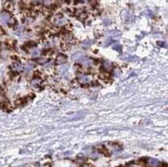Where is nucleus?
Here are the masks:
<instances>
[{
    "mask_svg": "<svg viewBox=\"0 0 168 167\" xmlns=\"http://www.w3.org/2000/svg\"><path fill=\"white\" fill-rule=\"evenodd\" d=\"M0 20L4 24H9V25L15 22L14 19H13L11 18L10 14H8V12H3L1 14H0Z\"/></svg>",
    "mask_w": 168,
    "mask_h": 167,
    "instance_id": "nucleus-1",
    "label": "nucleus"
},
{
    "mask_svg": "<svg viewBox=\"0 0 168 167\" xmlns=\"http://www.w3.org/2000/svg\"><path fill=\"white\" fill-rule=\"evenodd\" d=\"M78 81L82 84H87L92 81V77L90 76H87V75H81L78 76Z\"/></svg>",
    "mask_w": 168,
    "mask_h": 167,
    "instance_id": "nucleus-2",
    "label": "nucleus"
},
{
    "mask_svg": "<svg viewBox=\"0 0 168 167\" xmlns=\"http://www.w3.org/2000/svg\"><path fill=\"white\" fill-rule=\"evenodd\" d=\"M54 23L56 25H64L67 23V19L64 18L61 15H57L56 18L54 19Z\"/></svg>",
    "mask_w": 168,
    "mask_h": 167,
    "instance_id": "nucleus-3",
    "label": "nucleus"
},
{
    "mask_svg": "<svg viewBox=\"0 0 168 167\" xmlns=\"http://www.w3.org/2000/svg\"><path fill=\"white\" fill-rule=\"evenodd\" d=\"M67 61V57L63 55H60V56L56 58V64L58 65H62Z\"/></svg>",
    "mask_w": 168,
    "mask_h": 167,
    "instance_id": "nucleus-4",
    "label": "nucleus"
},
{
    "mask_svg": "<svg viewBox=\"0 0 168 167\" xmlns=\"http://www.w3.org/2000/svg\"><path fill=\"white\" fill-rule=\"evenodd\" d=\"M81 63L84 67H89L92 63V61L88 58H86V57H83V58L81 59Z\"/></svg>",
    "mask_w": 168,
    "mask_h": 167,
    "instance_id": "nucleus-5",
    "label": "nucleus"
},
{
    "mask_svg": "<svg viewBox=\"0 0 168 167\" xmlns=\"http://www.w3.org/2000/svg\"><path fill=\"white\" fill-rule=\"evenodd\" d=\"M149 164H150V166L152 167H158L159 165H160V161L156 159H150Z\"/></svg>",
    "mask_w": 168,
    "mask_h": 167,
    "instance_id": "nucleus-6",
    "label": "nucleus"
},
{
    "mask_svg": "<svg viewBox=\"0 0 168 167\" xmlns=\"http://www.w3.org/2000/svg\"><path fill=\"white\" fill-rule=\"evenodd\" d=\"M33 67H34V66H33L32 64H30V63H27V64L25 65V67H24V71H25V72H29L33 69Z\"/></svg>",
    "mask_w": 168,
    "mask_h": 167,
    "instance_id": "nucleus-7",
    "label": "nucleus"
},
{
    "mask_svg": "<svg viewBox=\"0 0 168 167\" xmlns=\"http://www.w3.org/2000/svg\"><path fill=\"white\" fill-rule=\"evenodd\" d=\"M12 69L14 70V71H19L20 69H22V66L21 64H19V63H14V64L12 65Z\"/></svg>",
    "mask_w": 168,
    "mask_h": 167,
    "instance_id": "nucleus-8",
    "label": "nucleus"
},
{
    "mask_svg": "<svg viewBox=\"0 0 168 167\" xmlns=\"http://www.w3.org/2000/svg\"><path fill=\"white\" fill-rule=\"evenodd\" d=\"M68 68H69L68 66H61V67L59 68V71L61 72V74H64L68 71Z\"/></svg>",
    "mask_w": 168,
    "mask_h": 167,
    "instance_id": "nucleus-9",
    "label": "nucleus"
},
{
    "mask_svg": "<svg viewBox=\"0 0 168 167\" xmlns=\"http://www.w3.org/2000/svg\"><path fill=\"white\" fill-rule=\"evenodd\" d=\"M83 54L82 53V52H78V53H76L72 56V59H73V60H78V59L80 58H83Z\"/></svg>",
    "mask_w": 168,
    "mask_h": 167,
    "instance_id": "nucleus-10",
    "label": "nucleus"
},
{
    "mask_svg": "<svg viewBox=\"0 0 168 167\" xmlns=\"http://www.w3.org/2000/svg\"><path fill=\"white\" fill-rule=\"evenodd\" d=\"M103 68H105L107 71H109V69H111V64H110L109 61H105V62L103 63Z\"/></svg>",
    "mask_w": 168,
    "mask_h": 167,
    "instance_id": "nucleus-11",
    "label": "nucleus"
},
{
    "mask_svg": "<svg viewBox=\"0 0 168 167\" xmlns=\"http://www.w3.org/2000/svg\"><path fill=\"white\" fill-rule=\"evenodd\" d=\"M91 45H92V41L91 40H86V41H84V43H83V46L85 48L89 47Z\"/></svg>",
    "mask_w": 168,
    "mask_h": 167,
    "instance_id": "nucleus-12",
    "label": "nucleus"
},
{
    "mask_svg": "<svg viewBox=\"0 0 168 167\" xmlns=\"http://www.w3.org/2000/svg\"><path fill=\"white\" fill-rule=\"evenodd\" d=\"M31 55L33 56H38L39 55V51H38V50L37 49H33L32 50H31Z\"/></svg>",
    "mask_w": 168,
    "mask_h": 167,
    "instance_id": "nucleus-13",
    "label": "nucleus"
},
{
    "mask_svg": "<svg viewBox=\"0 0 168 167\" xmlns=\"http://www.w3.org/2000/svg\"><path fill=\"white\" fill-rule=\"evenodd\" d=\"M40 82H41V81H40V80H35V81H33V82H32L33 87H37V86H39L40 85Z\"/></svg>",
    "mask_w": 168,
    "mask_h": 167,
    "instance_id": "nucleus-14",
    "label": "nucleus"
},
{
    "mask_svg": "<svg viewBox=\"0 0 168 167\" xmlns=\"http://www.w3.org/2000/svg\"><path fill=\"white\" fill-rule=\"evenodd\" d=\"M114 50H117L118 51H121V46L119 45H116L114 46Z\"/></svg>",
    "mask_w": 168,
    "mask_h": 167,
    "instance_id": "nucleus-15",
    "label": "nucleus"
},
{
    "mask_svg": "<svg viewBox=\"0 0 168 167\" xmlns=\"http://www.w3.org/2000/svg\"><path fill=\"white\" fill-rule=\"evenodd\" d=\"M32 1H33V3H41V2L44 1V0H32Z\"/></svg>",
    "mask_w": 168,
    "mask_h": 167,
    "instance_id": "nucleus-16",
    "label": "nucleus"
},
{
    "mask_svg": "<svg viewBox=\"0 0 168 167\" xmlns=\"http://www.w3.org/2000/svg\"><path fill=\"white\" fill-rule=\"evenodd\" d=\"M128 167H139V166H137V165H135V164H131V165H129Z\"/></svg>",
    "mask_w": 168,
    "mask_h": 167,
    "instance_id": "nucleus-17",
    "label": "nucleus"
},
{
    "mask_svg": "<svg viewBox=\"0 0 168 167\" xmlns=\"http://www.w3.org/2000/svg\"><path fill=\"white\" fill-rule=\"evenodd\" d=\"M80 1H82V2H84V1H86V0H80Z\"/></svg>",
    "mask_w": 168,
    "mask_h": 167,
    "instance_id": "nucleus-18",
    "label": "nucleus"
},
{
    "mask_svg": "<svg viewBox=\"0 0 168 167\" xmlns=\"http://www.w3.org/2000/svg\"><path fill=\"white\" fill-rule=\"evenodd\" d=\"M85 167H88V166H85Z\"/></svg>",
    "mask_w": 168,
    "mask_h": 167,
    "instance_id": "nucleus-19",
    "label": "nucleus"
}]
</instances>
